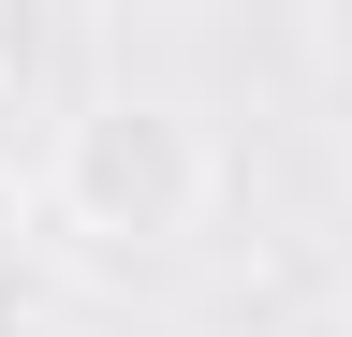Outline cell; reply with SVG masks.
Segmentation results:
<instances>
[{
    "instance_id": "obj_1",
    "label": "cell",
    "mask_w": 352,
    "mask_h": 337,
    "mask_svg": "<svg viewBox=\"0 0 352 337\" xmlns=\"http://www.w3.org/2000/svg\"><path fill=\"white\" fill-rule=\"evenodd\" d=\"M206 205H220V147L162 89H88L44 132V220L88 235V249H176Z\"/></svg>"
},
{
    "instance_id": "obj_2",
    "label": "cell",
    "mask_w": 352,
    "mask_h": 337,
    "mask_svg": "<svg viewBox=\"0 0 352 337\" xmlns=\"http://www.w3.org/2000/svg\"><path fill=\"white\" fill-rule=\"evenodd\" d=\"M338 337H352V293H338Z\"/></svg>"
}]
</instances>
